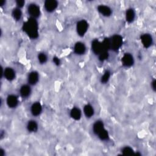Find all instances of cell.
<instances>
[{"instance_id": "8992f818", "label": "cell", "mask_w": 156, "mask_h": 156, "mask_svg": "<svg viewBox=\"0 0 156 156\" xmlns=\"http://www.w3.org/2000/svg\"><path fill=\"white\" fill-rule=\"evenodd\" d=\"M141 40L144 47L148 48L152 43V39L151 36L148 34H145L141 36Z\"/></svg>"}, {"instance_id": "44dd1931", "label": "cell", "mask_w": 156, "mask_h": 156, "mask_svg": "<svg viewBox=\"0 0 156 156\" xmlns=\"http://www.w3.org/2000/svg\"><path fill=\"white\" fill-rule=\"evenodd\" d=\"M12 16L16 20H19L21 19L22 16V12L20 8H15L12 11Z\"/></svg>"}, {"instance_id": "5bb4252c", "label": "cell", "mask_w": 156, "mask_h": 156, "mask_svg": "<svg viewBox=\"0 0 156 156\" xmlns=\"http://www.w3.org/2000/svg\"><path fill=\"white\" fill-rule=\"evenodd\" d=\"M4 76L6 79L9 81H12L15 77L14 70L11 68H7L4 71Z\"/></svg>"}, {"instance_id": "30bf717a", "label": "cell", "mask_w": 156, "mask_h": 156, "mask_svg": "<svg viewBox=\"0 0 156 156\" xmlns=\"http://www.w3.org/2000/svg\"><path fill=\"white\" fill-rule=\"evenodd\" d=\"M74 50L76 54L78 55H81L83 54L86 52V48L85 45L81 43V42H78L76 43L75 48H74Z\"/></svg>"}, {"instance_id": "ffe728a7", "label": "cell", "mask_w": 156, "mask_h": 156, "mask_svg": "<svg viewBox=\"0 0 156 156\" xmlns=\"http://www.w3.org/2000/svg\"><path fill=\"white\" fill-rule=\"evenodd\" d=\"M27 129L29 131L31 132V133H34L36 132L38 129V126L37 123L35 121H30L28 122L27 125Z\"/></svg>"}, {"instance_id": "484cf974", "label": "cell", "mask_w": 156, "mask_h": 156, "mask_svg": "<svg viewBox=\"0 0 156 156\" xmlns=\"http://www.w3.org/2000/svg\"><path fill=\"white\" fill-rule=\"evenodd\" d=\"M38 59H39V61L41 64H44L47 61V56H46L45 54L44 53H40V54H39L38 56Z\"/></svg>"}, {"instance_id": "9a60e30c", "label": "cell", "mask_w": 156, "mask_h": 156, "mask_svg": "<svg viewBox=\"0 0 156 156\" xmlns=\"http://www.w3.org/2000/svg\"><path fill=\"white\" fill-rule=\"evenodd\" d=\"M31 92V88L28 85H24L20 89V94L23 98H27L30 95Z\"/></svg>"}, {"instance_id": "3957f363", "label": "cell", "mask_w": 156, "mask_h": 156, "mask_svg": "<svg viewBox=\"0 0 156 156\" xmlns=\"http://www.w3.org/2000/svg\"><path fill=\"white\" fill-rule=\"evenodd\" d=\"M88 23L85 20H81L77 24L76 29L78 34L80 36L84 35L88 29Z\"/></svg>"}, {"instance_id": "277c9868", "label": "cell", "mask_w": 156, "mask_h": 156, "mask_svg": "<svg viewBox=\"0 0 156 156\" xmlns=\"http://www.w3.org/2000/svg\"><path fill=\"white\" fill-rule=\"evenodd\" d=\"M28 11L29 15L31 16V18H36L39 17L40 14V7L35 4H31L28 6Z\"/></svg>"}, {"instance_id": "d4e9b609", "label": "cell", "mask_w": 156, "mask_h": 156, "mask_svg": "<svg viewBox=\"0 0 156 156\" xmlns=\"http://www.w3.org/2000/svg\"><path fill=\"white\" fill-rule=\"evenodd\" d=\"M109 57V54H108V51H103L100 55H99V59L101 61H104L105 60L107 59Z\"/></svg>"}, {"instance_id": "6da1fadb", "label": "cell", "mask_w": 156, "mask_h": 156, "mask_svg": "<svg viewBox=\"0 0 156 156\" xmlns=\"http://www.w3.org/2000/svg\"><path fill=\"white\" fill-rule=\"evenodd\" d=\"M23 29L30 38L35 39L38 37V23L35 18H30L26 22L23 24Z\"/></svg>"}, {"instance_id": "5b68a950", "label": "cell", "mask_w": 156, "mask_h": 156, "mask_svg": "<svg viewBox=\"0 0 156 156\" xmlns=\"http://www.w3.org/2000/svg\"><path fill=\"white\" fill-rule=\"evenodd\" d=\"M92 48L93 53L97 55H100L103 51H105L103 50L102 43L99 42L98 40H94L92 42Z\"/></svg>"}, {"instance_id": "7402d4cb", "label": "cell", "mask_w": 156, "mask_h": 156, "mask_svg": "<svg viewBox=\"0 0 156 156\" xmlns=\"http://www.w3.org/2000/svg\"><path fill=\"white\" fill-rule=\"evenodd\" d=\"M97 135H98L99 138L102 140H106L109 138V134H108L107 131L104 129L102 130Z\"/></svg>"}, {"instance_id": "cb8c5ba5", "label": "cell", "mask_w": 156, "mask_h": 156, "mask_svg": "<svg viewBox=\"0 0 156 156\" xmlns=\"http://www.w3.org/2000/svg\"><path fill=\"white\" fill-rule=\"evenodd\" d=\"M110 76H111L110 72L108 71H106L105 73H104V75L103 76V77L101 78V82L103 83H105L107 82H108V81H109V79L110 78Z\"/></svg>"}, {"instance_id": "7a4b0ae2", "label": "cell", "mask_w": 156, "mask_h": 156, "mask_svg": "<svg viewBox=\"0 0 156 156\" xmlns=\"http://www.w3.org/2000/svg\"><path fill=\"white\" fill-rule=\"evenodd\" d=\"M111 41V49L116 51L119 50L123 43V39L120 35H115L110 39Z\"/></svg>"}, {"instance_id": "ba28073f", "label": "cell", "mask_w": 156, "mask_h": 156, "mask_svg": "<svg viewBox=\"0 0 156 156\" xmlns=\"http://www.w3.org/2000/svg\"><path fill=\"white\" fill-rule=\"evenodd\" d=\"M57 2L55 0H47L45 3V9L49 12H53L57 8Z\"/></svg>"}, {"instance_id": "2e32d148", "label": "cell", "mask_w": 156, "mask_h": 156, "mask_svg": "<svg viewBox=\"0 0 156 156\" xmlns=\"http://www.w3.org/2000/svg\"><path fill=\"white\" fill-rule=\"evenodd\" d=\"M93 129L94 133L95 134L98 135L102 130H103L104 129V124L102 122L98 121L94 124Z\"/></svg>"}, {"instance_id": "ac0fdd59", "label": "cell", "mask_w": 156, "mask_h": 156, "mask_svg": "<svg viewBox=\"0 0 156 156\" xmlns=\"http://www.w3.org/2000/svg\"><path fill=\"white\" fill-rule=\"evenodd\" d=\"M135 12L133 9H129L126 11V19L129 23L133 22L135 18Z\"/></svg>"}, {"instance_id": "f1b7e54d", "label": "cell", "mask_w": 156, "mask_h": 156, "mask_svg": "<svg viewBox=\"0 0 156 156\" xmlns=\"http://www.w3.org/2000/svg\"><path fill=\"white\" fill-rule=\"evenodd\" d=\"M155 83H156L155 80H154V81L152 82V89H153L154 90H155Z\"/></svg>"}, {"instance_id": "4fadbf2b", "label": "cell", "mask_w": 156, "mask_h": 156, "mask_svg": "<svg viewBox=\"0 0 156 156\" xmlns=\"http://www.w3.org/2000/svg\"><path fill=\"white\" fill-rule=\"evenodd\" d=\"M39 81V75L35 71L31 72V73L29 75L28 81V83L31 85H35L37 83V82Z\"/></svg>"}, {"instance_id": "83f0119b", "label": "cell", "mask_w": 156, "mask_h": 156, "mask_svg": "<svg viewBox=\"0 0 156 156\" xmlns=\"http://www.w3.org/2000/svg\"><path fill=\"white\" fill-rule=\"evenodd\" d=\"M53 61L57 65H59L60 64V61H59V59L57 57H54L53 58Z\"/></svg>"}, {"instance_id": "603a6c76", "label": "cell", "mask_w": 156, "mask_h": 156, "mask_svg": "<svg viewBox=\"0 0 156 156\" xmlns=\"http://www.w3.org/2000/svg\"><path fill=\"white\" fill-rule=\"evenodd\" d=\"M122 152H123V154L125 155H132L134 154V152L133 149L128 146L124 148L122 150Z\"/></svg>"}, {"instance_id": "f546056e", "label": "cell", "mask_w": 156, "mask_h": 156, "mask_svg": "<svg viewBox=\"0 0 156 156\" xmlns=\"http://www.w3.org/2000/svg\"><path fill=\"white\" fill-rule=\"evenodd\" d=\"M0 155H1V156H4V150L1 149V151H0Z\"/></svg>"}, {"instance_id": "d6986e66", "label": "cell", "mask_w": 156, "mask_h": 156, "mask_svg": "<svg viewBox=\"0 0 156 156\" xmlns=\"http://www.w3.org/2000/svg\"><path fill=\"white\" fill-rule=\"evenodd\" d=\"M83 112H84L85 115H86L87 117L88 118H90L91 116H92L94 114V110H93V108L92 107V105L88 104L85 105L84 107V109H83Z\"/></svg>"}, {"instance_id": "52a82bcc", "label": "cell", "mask_w": 156, "mask_h": 156, "mask_svg": "<svg viewBox=\"0 0 156 156\" xmlns=\"http://www.w3.org/2000/svg\"><path fill=\"white\" fill-rule=\"evenodd\" d=\"M122 63L124 66L126 67H130L134 64L133 56L130 54H125L122 58Z\"/></svg>"}, {"instance_id": "e0dca14e", "label": "cell", "mask_w": 156, "mask_h": 156, "mask_svg": "<svg viewBox=\"0 0 156 156\" xmlns=\"http://www.w3.org/2000/svg\"><path fill=\"white\" fill-rule=\"evenodd\" d=\"M70 115L72 118H73L75 120H79L81 117V112L78 108L75 107L71 111Z\"/></svg>"}, {"instance_id": "4316f807", "label": "cell", "mask_w": 156, "mask_h": 156, "mask_svg": "<svg viewBox=\"0 0 156 156\" xmlns=\"http://www.w3.org/2000/svg\"><path fill=\"white\" fill-rule=\"evenodd\" d=\"M17 5L18 7H22L24 4H25V1H23V0H18V1H17Z\"/></svg>"}, {"instance_id": "9c48e42d", "label": "cell", "mask_w": 156, "mask_h": 156, "mask_svg": "<svg viewBox=\"0 0 156 156\" xmlns=\"http://www.w3.org/2000/svg\"><path fill=\"white\" fill-rule=\"evenodd\" d=\"M7 104L10 108H15L18 105V98L15 95L11 94L8 96L7 98Z\"/></svg>"}, {"instance_id": "8fae6325", "label": "cell", "mask_w": 156, "mask_h": 156, "mask_svg": "<svg viewBox=\"0 0 156 156\" xmlns=\"http://www.w3.org/2000/svg\"><path fill=\"white\" fill-rule=\"evenodd\" d=\"M42 110L41 104L39 103H35L31 106V113L34 116H38Z\"/></svg>"}, {"instance_id": "7c38bea8", "label": "cell", "mask_w": 156, "mask_h": 156, "mask_svg": "<svg viewBox=\"0 0 156 156\" xmlns=\"http://www.w3.org/2000/svg\"><path fill=\"white\" fill-rule=\"evenodd\" d=\"M98 10L104 16L109 17L112 14V10L110 7L104 5H100L98 7Z\"/></svg>"}]
</instances>
